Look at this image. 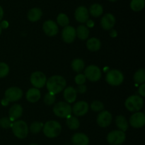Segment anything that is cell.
I'll use <instances>...</instances> for the list:
<instances>
[{"label": "cell", "instance_id": "cell-1", "mask_svg": "<svg viewBox=\"0 0 145 145\" xmlns=\"http://www.w3.org/2000/svg\"><path fill=\"white\" fill-rule=\"evenodd\" d=\"M67 82L65 78L59 75H54L50 77L46 82L48 91L53 94H57L66 87Z\"/></svg>", "mask_w": 145, "mask_h": 145}, {"label": "cell", "instance_id": "cell-2", "mask_svg": "<svg viewBox=\"0 0 145 145\" xmlns=\"http://www.w3.org/2000/svg\"><path fill=\"white\" fill-rule=\"evenodd\" d=\"M62 131V126L55 120L48 121L43 126V133L47 137L55 138L59 135Z\"/></svg>", "mask_w": 145, "mask_h": 145}, {"label": "cell", "instance_id": "cell-3", "mask_svg": "<svg viewBox=\"0 0 145 145\" xmlns=\"http://www.w3.org/2000/svg\"><path fill=\"white\" fill-rule=\"evenodd\" d=\"M144 105V100L140 96L133 95L126 99L125 102V108L130 112H138Z\"/></svg>", "mask_w": 145, "mask_h": 145}, {"label": "cell", "instance_id": "cell-4", "mask_svg": "<svg viewBox=\"0 0 145 145\" xmlns=\"http://www.w3.org/2000/svg\"><path fill=\"white\" fill-rule=\"evenodd\" d=\"M14 135L18 139H24L28 134V127L26 123L24 120H17L11 125Z\"/></svg>", "mask_w": 145, "mask_h": 145}, {"label": "cell", "instance_id": "cell-5", "mask_svg": "<svg viewBox=\"0 0 145 145\" xmlns=\"http://www.w3.org/2000/svg\"><path fill=\"white\" fill-rule=\"evenodd\" d=\"M106 81L111 86H119L124 81V76L120 71L118 69H111L106 74Z\"/></svg>", "mask_w": 145, "mask_h": 145}, {"label": "cell", "instance_id": "cell-6", "mask_svg": "<svg viewBox=\"0 0 145 145\" xmlns=\"http://www.w3.org/2000/svg\"><path fill=\"white\" fill-rule=\"evenodd\" d=\"M53 113L59 118H67L72 114V107L66 102L60 101L56 103L53 107Z\"/></svg>", "mask_w": 145, "mask_h": 145}, {"label": "cell", "instance_id": "cell-7", "mask_svg": "<svg viewBox=\"0 0 145 145\" xmlns=\"http://www.w3.org/2000/svg\"><path fill=\"white\" fill-rule=\"evenodd\" d=\"M126 135L121 130H113L107 135L108 142L111 145H120L125 141Z\"/></svg>", "mask_w": 145, "mask_h": 145}, {"label": "cell", "instance_id": "cell-8", "mask_svg": "<svg viewBox=\"0 0 145 145\" xmlns=\"http://www.w3.org/2000/svg\"><path fill=\"white\" fill-rule=\"evenodd\" d=\"M84 76L91 82H97L101 77V71L96 65H89L85 69Z\"/></svg>", "mask_w": 145, "mask_h": 145}, {"label": "cell", "instance_id": "cell-9", "mask_svg": "<svg viewBox=\"0 0 145 145\" xmlns=\"http://www.w3.org/2000/svg\"><path fill=\"white\" fill-rule=\"evenodd\" d=\"M6 100L8 102H14L20 100L23 96V91L20 88L13 86L7 89L4 93Z\"/></svg>", "mask_w": 145, "mask_h": 145}, {"label": "cell", "instance_id": "cell-10", "mask_svg": "<svg viewBox=\"0 0 145 145\" xmlns=\"http://www.w3.org/2000/svg\"><path fill=\"white\" fill-rule=\"evenodd\" d=\"M30 81L34 87L36 89H40L46 84L47 78L42 72L37 71L32 73L30 78Z\"/></svg>", "mask_w": 145, "mask_h": 145}, {"label": "cell", "instance_id": "cell-11", "mask_svg": "<svg viewBox=\"0 0 145 145\" xmlns=\"http://www.w3.org/2000/svg\"><path fill=\"white\" fill-rule=\"evenodd\" d=\"M130 124L134 128H140L145 124V116L144 113L136 112L133 113L130 118Z\"/></svg>", "mask_w": 145, "mask_h": 145}, {"label": "cell", "instance_id": "cell-12", "mask_svg": "<svg viewBox=\"0 0 145 145\" xmlns=\"http://www.w3.org/2000/svg\"><path fill=\"white\" fill-rule=\"evenodd\" d=\"M97 124L101 127H106L112 122V115L108 110H102L97 116Z\"/></svg>", "mask_w": 145, "mask_h": 145}, {"label": "cell", "instance_id": "cell-13", "mask_svg": "<svg viewBox=\"0 0 145 145\" xmlns=\"http://www.w3.org/2000/svg\"><path fill=\"white\" fill-rule=\"evenodd\" d=\"M89 104L87 102L81 101L75 103L72 108V112L76 116H82L89 111Z\"/></svg>", "mask_w": 145, "mask_h": 145}, {"label": "cell", "instance_id": "cell-14", "mask_svg": "<svg viewBox=\"0 0 145 145\" xmlns=\"http://www.w3.org/2000/svg\"><path fill=\"white\" fill-rule=\"evenodd\" d=\"M42 29L47 35L50 37L56 35L59 31V28L57 24L52 20H48L45 21L42 25Z\"/></svg>", "mask_w": 145, "mask_h": 145}, {"label": "cell", "instance_id": "cell-15", "mask_svg": "<svg viewBox=\"0 0 145 145\" xmlns=\"http://www.w3.org/2000/svg\"><path fill=\"white\" fill-rule=\"evenodd\" d=\"M76 29L73 26L67 25L62 30V38L66 43H71L76 38Z\"/></svg>", "mask_w": 145, "mask_h": 145}, {"label": "cell", "instance_id": "cell-16", "mask_svg": "<svg viewBox=\"0 0 145 145\" xmlns=\"http://www.w3.org/2000/svg\"><path fill=\"white\" fill-rule=\"evenodd\" d=\"M74 16L78 22L82 23V24L86 23V21L89 20V11H88L87 8L84 6L79 7L75 11Z\"/></svg>", "mask_w": 145, "mask_h": 145}, {"label": "cell", "instance_id": "cell-17", "mask_svg": "<svg viewBox=\"0 0 145 145\" xmlns=\"http://www.w3.org/2000/svg\"><path fill=\"white\" fill-rule=\"evenodd\" d=\"M116 24V18L111 14H105L101 18V25L104 30H110Z\"/></svg>", "mask_w": 145, "mask_h": 145}, {"label": "cell", "instance_id": "cell-18", "mask_svg": "<svg viewBox=\"0 0 145 145\" xmlns=\"http://www.w3.org/2000/svg\"><path fill=\"white\" fill-rule=\"evenodd\" d=\"M71 141L73 145H88L89 143V139L88 136L84 133H77L73 135Z\"/></svg>", "mask_w": 145, "mask_h": 145}, {"label": "cell", "instance_id": "cell-19", "mask_svg": "<svg viewBox=\"0 0 145 145\" xmlns=\"http://www.w3.org/2000/svg\"><path fill=\"white\" fill-rule=\"evenodd\" d=\"M40 91L38 89L36 88H31L28 90L26 92V95H25V98H26L27 101L31 103H35V102L38 101L40 99Z\"/></svg>", "mask_w": 145, "mask_h": 145}, {"label": "cell", "instance_id": "cell-20", "mask_svg": "<svg viewBox=\"0 0 145 145\" xmlns=\"http://www.w3.org/2000/svg\"><path fill=\"white\" fill-rule=\"evenodd\" d=\"M23 113V108L19 104H14L11 106L8 110V116L10 120H14L18 119Z\"/></svg>", "mask_w": 145, "mask_h": 145}, {"label": "cell", "instance_id": "cell-21", "mask_svg": "<svg viewBox=\"0 0 145 145\" xmlns=\"http://www.w3.org/2000/svg\"><path fill=\"white\" fill-rule=\"evenodd\" d=\"M77 92L76 89L72 86H68L67 88L64 89V98L68 103H72L76 101Z\"/></svg>", "mask_w": 145, "mask_h": 145}, {"label": "cell", "instance_id": "cell-22", "mask_svg": "<svg viewBox=\"0 0 145 145\" xmlns=\"http://www.w3.org/2000/svg\"><path fill=\"white\" fill-rule=\"evenodd\" d=\"M42 15V12L40 8H33L28 11L27 17H28V19L31 22H36V21H39Z\"/></svg>", "mask_w": 145, "mask_h": 145}, {"label": "cell", "instance_id": "cell-23", "mask_svg": "<svg viewBox=\"0 0 145 145\" xmlns=\"http://www.w3.org/2000/svg\"><path fill=\"white\" fill-rule=\"evenodd\" d=\"M101 47V42L100 40L96 38H91L86 42V48L91 52H96L99 50Z\"/></svg>", "mask_w": 145, "mask_h": 145}, {"label": "cell", "instance_id": "cell-24", "mask_svg": "<svg viewBox=\"0 0 145 145\" xmlns=\"http://www.w3.org/2000/svg\"><path fill=\"white\" fill-rule=\"evenodd\" d=\"M116 124L118 128L123 132L127 131L128 129V122L123 116H118L116 118Z\"/></svg>", "mask_w": 145, "mask_h": 145}, {"label": "cell", "instance_id": "cell-25", "mask_svg": "<svg viewBox=\"0 0 145 145\" xmlns=\"http://www.w3.org/2000/svg\"><path fill=\"white\" fill-rule=\"evenodd\" d=\"M76 35L80 40H84L89 38V30L86 26L84 25H80L77 27L76 30Z\"/></svg>", "mask_w": 145, "mask_h": 145}, {"label": "cell", "instance_id": "cell-26", "mask_svg": "<svg viewBox=\"0 0 145 145\" xmlns=\"http://www.w3.org/2000/svg\"><path fill=\"white\" fill-rule=\"evenodd\" d=\"M66 124L70 130H77L79 127V125H80L79 120H78L77 118L72 116H69L67 118Z\"/></svg>", "mask_w": 145, "mask_h": 145}, {"label": "cell", "instance_id": "cell-27", "mask_svg": "<svg viewBox=\"0 0 145 145\" xmlns=\"http://www.w3.org/2000/svg\"><path fill=\"white\" fill-rule=\"evenodd\" d=\"M103 12V8L101 4H93L89 8V13L93 17H99L102 15Z\"/></svg>", "mask_w": 145, "mask_h": 145}, {"label": "cell", "instance_id": "cell-28", "mask_svg": "<svg viewBox=\"0 0 145 145\" xmlns=\"http://www.w3.org/2000/svg\"><path fill=\"white\" fill-rule=\"evenodd\" d=\"M84 62L82 59H74L72 62V68L74 72H81L84 69Z\"/></svg>", "mask_w": 145, "mask_h": 145}, {"label": "cell", "instance_id": "cell-29", "mask_svg": "<svg viewBox=\"0 0 145 145\" xmlns=\"http://www.w3.org/2000/svg\"><path fill=\"white\" fill-rule=\"evenodd\" d=\"M144 0H132L130 2V8L134 11H140L144 8Z\"/></svg>", "mask_w": 145, "mask_h": 145}, {"label": "cell", "instance_id": "cell-30", "mask_svg": "<svg viewBox=\"0 0 145 145\" xmlns=\"http://www.w3.org/2000/svg\"><path fill=\"white\" fill-rule=\"evenodd\" d=\"M133 79L137 84H144L145 82V70L144 69H140L135 73Z\"/></svg>", "mask_w": 145, "mask_h": 145}, {"label": "cell", "instance_id": "cell-31", "mask_svg": "<svg viewBox=\"0 0 145 145\" xmlns=\"http://www.w3.org/2000/svg\"><path fill=\"white\" fill-rule=\"evenodd\" d=\"M57 24L62 27L67 26L69 24V18L66 14H63V13H61L57 16Z\"/></svg>", "mask_w": 145, "mask_h": 145}, {"label": "cell", "instance_id": "cell-32", "mask_svg": "<svg viewBox=\"0 0 145 145\" xmlns=\"http://www.w3.org/2000/svg\"><path fill=\"white\" fill-rule=\"evenodd\" d=\"M43 127V124L40 122H33L30 126V131L33 134L38 133Z\"/></svg>", "mask_w": 145, "mask_h": 145}, {"label": "cell", "instance_id": "cell-33", "mask_svg": "<svg viewBox=\"0 0 145 145\" xmlns=\"http://www.w3.org/2000/svg\"><path fill=\"white\" fill-rule=\"evenodd\" d=\"M91 108L94 112H101L104 108V105L99 101H94L91 104Z\"/></svg>", "mask_w": 145, "mask_h": 145}, {"label": "cell", "instance_id": "cell-34", "mask_svg": "<svg viewBox=\"0 0 145 145\" xmlns=\"http://www.w3.org/2000/svg\"><path fill=\"white\" fill-rule=\"evenodd\" d=\"M9 73V67L5 62H0V79L7 76Z\"/></svg>", "mask_w": 145, "mask_h": 145}, {"label": "cell", "instance_id": "cell-35", "mask_svg": "<svg viewBox=\"0 0 145 145\" xmlns=\"http://www.w3.org/2000/svg\"><path fill=\"white\" fill-rule=\"evenodd\" d=\"M55 101V95L48 92L44 96V103L48 106H51L53 104Z\"/></svg>", "mask_w": 145, "mask_h": 145}, {"label": "cell", "instance_id": "cell-36", "mask_svg": "<svg viewBox=\"0 0 145 145\" xmlns=\"http://www.w3.org/2000/svg\"><path fill=\"white\" fill-rule=\"evenodd\" d=\"M11 120L8 118H1L0 119V126L3 128H8V127H11V125H12V123H11Z\"/></svg>", "mask_w": 145, "mask_h": 145}, {"label": "cell", "instance_id": "cell-37", "mask_svg": "<svg viewBox=\"0 0 145 145\" xmlns=\"http://www.w3.org/2000/svg\"><path fill=\"white\" fill-rule=\"evenodd\" d=\"M86 77H85L84 74H77L75 76L74 79L75 83L77 85L84 84L86 82Z\"/></svg>", "mask_w": 145, "mask_h": 145}, {"label": "cell", "instance_id": "cell-38", "mask_svg": "<svg viewBox=\"0 0 145 145\" xmlns=\"http://www.w3.org/2000/svg\"><path fill=\"white\" fill-rule=\"evenodd\" d=\"M76 92H79L80 93H85L86 91V86L84 84H82V85H79L78 86L77 89H76Z\"/></svg>", "mask_w": 145, "mask_h": 145}, {"label": "cell", "instance_id": "cell-39", "mask_svg": "<svg viewBox=\"0 0 145 145\" xmlns=\"http://www.w3.org/2000/svg\"><path fill=\"white\" fill-rule=\"evenodd\" d=\"M138 92L140 93V96H142V97H144L145 96V84H142L141 86L139 87Z\"/></svg>", "mask_w": 145, "mask_h": 145}, {"label": "cell", "instance_id": "cell-40", "mask_svg": "<svg viewBox=\"0 0 145 145\" xmlns=\"http://www.w3.org/2000/svg\"><path fill=\"white\" fill-rule=\"evenodd\" d=\"M0 26H1V28H4V29H6V28H8V23L7 22V21H1V23L0 24Z\"/></svg>", "mask_w": 145, "mask_h": 145}, {"label": "cell", "instance_id": "cell-41", "mask_svg": "<svg viewBox=\"0 0 145 145\" xmlns=\"http://www.w3.org/2000/svg\"><path fill=\"white\" fill-rule=\"evenodd\" d=\"M86 24H87V25L89 28H92V27H93V25H94V23H93V21H92V20L89 19L86 21Z\"/></svg>", "mask_w": 145, "mask_h": 145}, {"label": "cell", "instance_id": "cell-42", "mask_svg": "<svg viewBox=\"0 0 145 145\" xmlns=\"http://www.w3.org/2000/svg\"><path fill=\"white\" fill-rule=\"evenodd\" d=\"M110 35L111 37H113V38H115V37H116L118 35V32L116 30H111V31L110 33Z\"/></svg>", "mask_w": 145, "mask_h": 145}, {"label": "cell", "instance_id": "cell-43", "mask_svg": "<svg viewBox=\"0 0 145 145\" xmlns=\"http://www.w3.org/2000/svg\"><path fill=\"white\" fill-rule=\"evenodd\" d=\"M4 16V9H3L2 7L0 6V21H1V19L3 18Z\"/></svg>", "mask_w": 145, "mask_h": 145}, {"label": "cell", "instance_id": "cell-44", "mask_svg": "<svg viewBox=\"0 0 145 145\" xmlns=\"http://www.w3.org/2000/svg\"><path fill=\"white\" fill-rule=\"evenodd\" d=\"M8 103H9V102H8L7 100H6L5 99H4L1 100V104H2L3 106H7V105L8 104Z\"/></svg>", "mask_w": 145, "mask_h": 145}, {"label": "cell", "instance_id": "cell-45", "mask_svg": "<svg viewBox=\"0 0 145 145\" xmlns=\"http://www.w3.org/2000/svg\"><path fill=\"white\" fill-rule=\"evenodd\" d=\"M108 1H112V2H114V1H117V0H108Z\"/></svg>", "mask_w": 145, "mask_h": 145}, {"label": "cell", "instance_id": "cell-46", "mask_svg": "<svg viewBox=\"0 0 145 145\" xmlns=\"http://www.w3.org/2000/svg\"><path fill=\"white\" fill-rule=\"evenodd\" d=\"M1 31H2V28H1V26H0V35H1Z\"/></svg>", "mask_w": 145, "mask_h": 145}, {"label": "cell", "instance_id": "cell-47", "mask_svg": "<svg viewBox=\"0 0 145 145\" xmlns=\"http://www.w3.org/2000/svg\"><path fill=\"white\" fill-rule=\"evenodd\" d=\"M30 145H38V144H30Z\"/></svg>", "mask_w": 145, "mask_h": 145}]
</instances>
